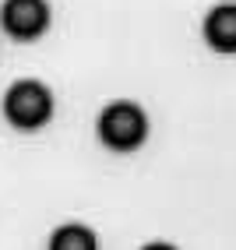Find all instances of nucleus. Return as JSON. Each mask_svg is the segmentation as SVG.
Instances as JSON below:
<instances>
[{"label":"nucleus","instance_id":"obj_1","mask_svg":"<svg viewBox=\"0 0 236 250\" xmlns=\"http://www.w3.org/2000/svg\"><path fill=\"white\" fill-rule=\"evenodd\" d=\"M95 138L103 141V148L116 155H130L148 141V113L130 103V99H116L99 109L95 120Z\"/></svg>","mask_w":236,"mask_h":250},{"label":"nucleus","instance_id":"obj_2","mask_svg":"<svg viewBox=\"0 0 236 250\" xmlns=\"http://www.w3.org/2000/svg\"><path fill=\"white\" fill-rule=\"evenodd\" d=\"M57 113V99L49 92V85L36 78H21L4 92V120L14 127V130H43Z\"/></svg>","mask_w":236,"mask_h":250},{"label":"nucleus","instance_id":"obj_3","mask_svg":"<svg viewBox=\"0 0 236 250\" xmlns=\"http://www.w3.org/2000/svg\"><path fill=\"white\" fill-rule=\"evenodd\" d=\"M49 4L46 0H4L0 4V28L18 42H32L49 28Z\"/></svg>","mask_w":236,"mask_h":250},{"label":"nucleus","instance_id":"obj_4","mask_svg":"<svg viewBox=\"0 0 236 250\" xmlns=\"http://www.w3.org/2000/svg\"><path fill=\"white\" fill-rule=\"evenodd\" d=\"M201 32L215 53H236V4H215L205 14Z\"/></svg>","mask_w":236,"mask_h":250},{"label":"nucleus","instance_id":"obj_5","mask_svg":"<svg viewBox=\"0 0 236 250\" xmlns=\"http://www.w3.org/2000/svg\"><path fill=\"white\" fill-rule=\"evenodd\" d=\"M46 250H99V236L85 222H64L49 232Z\"/></svg>","mask_w":236,"mask_h":250},{"label":"nucleus","instance_id":"obj_6","mask_svg":"<svg viewBox=\"0 0 236 250\" xmlns=\"http://www.w3.org/2000/svg\"><path fill=\"white\" fill-rule=\"evenodd\" d=\"M141 250H176L173 243H162V240H155V243H145Z\"/></svg>","mask_w":236,"mask_h":250}]
</instances>
